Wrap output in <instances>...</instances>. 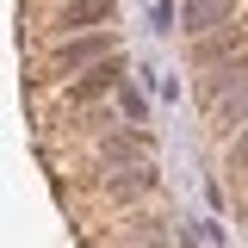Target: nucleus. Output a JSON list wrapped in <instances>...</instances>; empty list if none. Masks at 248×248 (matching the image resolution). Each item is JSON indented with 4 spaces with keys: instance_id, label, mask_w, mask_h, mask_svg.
Here are the masks:
<instances>
[{
    "instance_id": "nucleus-1",
    "label": "nucleus",
    "mask_w": 248,
    "mask_h": 248,
    "mask_svg": "<svg viewBox=\"0 0 248 248\" xmlns=\"http://www.w3.org/2000/svg\"><path fill=\"white\" fill-rule=\"evenodd\" d=\"M192 62H199V68H236V62H248V31L217 25V31H205V37H192Z\"/></svg>"
},
{
    "instance_id": "nucleus-2",
    "label": "nucleus",
    "mask_w": 248,
    "mask_h": 248,
    "mask_svg": "<svg viewBox=\"0 0 248 248\" xmlns=\"http://www.w3.org/2000/svg\"><path fill=\"white\" fill-rule=\"evenodd\" d=\"M118 87H124V62H118V50H112V56L87 62V75L68 87V99H75V106H87V99H106V93H118Z\"/></svg>"
},
{
    "instance_id": "nucleus-3",
    "label": "nucleus",
    "mask_w": 248,
    "mask_h": 248,
    "mask_svg": "<svg viewBox=\"0 0 248 248\" xmlns=\"http://www.w3.org/2000/svg\"><path fill=\"white\" fill-rule=\"evenodd\" d=\"M118 44H112V31H87V37H68L56 50V62L62 68H87V62H99V56H112Z\"/></svg>"
},
{
    "instance_id": "nucleus-4",
    "label": "nucleus",
    "mask_w": 248,
    "mask_h": 248,
    "mask_svg": "<svg viewBox=\"0 0 248 248\" xmlns=\"http://www.w3.org/2000/svg\"><path fill=\"white\" fill-rule=\"evenodd\" d=\"M230 19V0H186L180 6V31L186 37H205V31H217Z\"/></svg>"
},
{
    "instance_id": "nucleus-5",
    "label": "nucleus",
    "mask_w": 248,
    "mask_h": 248,
    "mask_svg": "<svg viewBox=\"0 0 248 248\" xmlns=\"http://www.w3.org/2000/svg\"><path fill=\"white\" fill-rule=\"evenodd\" d=\"M112 13H118V0H68V6H62V31H68V37H75V31H93V25H106Z\"/></svg>"
},
{
    "instance_id": "nucleus-6",
    "label": "nucleus",
    "mask_w": 248,
    "mask_h": 248,
    "mask_svg": "<svg viewBox=\"0 0 248 248\" xmlns=\"http://www.w3.org/2000/svg\"><path fill=\"white\" fill-rule=\"evenodd\" d=\"M149 192H155V168H149V161L112 174V199H124V205H137V199H149Z\"/></svg>"
},
{
    "instance_id": "nucleus-7",
    "label": "nucleus",
    "mask_w": 248,
    "mask_h": 248,
    "mask_svg": "<svg viewBox=\"0 0 248 248\" xmlns=\"http://www.w3.org/2000/svg\"><path fill=\"white\" fill-rule=\"evenodd\" d=\"M230 168H248V124H242V137H236V149H230Z\"/></svg>"
}]
</instances>
